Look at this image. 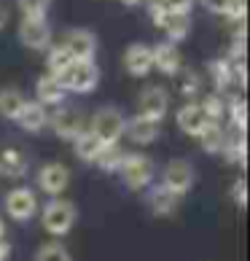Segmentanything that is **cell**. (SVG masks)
<instances>
[{
  "label": "cell",
  "mask_w": 250,
  "mask_h": 261,
  "mask_svg": "<svg viewBox=\"0 0 250 261\" xmlns=\"http://www.w3.org/2000/svg\"><path fill=\"white\" fill-rule=\"evenodd\" d=\"M70 62H73V57H70V51H67L62 43L60 46H51L49 54H46V67H49V75H62L67 67H70Z\"/></svg>",
  "instance_id": "25"
},
{
  "label": "cell",
  "mask_w": 250,
  "mask_h": 261,
  "mask_svg": "<svg viewBox=\"0 0 250 261\" xmlns=\"http://www.w3.org/2000/svg\"><path fill=\"white\" fill-rule=\"evenodd\" d=\"M19 41L27 49H49L51 43V27L46 24V19H22L19 22Z\"/></svg>",
  "instance_id": "10"
},
{
  "label": "cell",
  "mask_w": 250,
  "mask_h": 261,
  "mask_svg": "<svg viewBox=\"0 0 250 261\" xmlns=\"http://www.w3.org/2000/svg\"><path fill=\"white\" fill-rule=\"evenodd\" d=\"M8 253H11V245H8L6 240H0V261H6Z\"/></svg>",
  "instance_id": "39"
},
{
  "label": "cell",
  "mask_w": 250,
  "mask_h": 261,
  "mask_svg": "<svg viewBox=\"0 0 250 261\" xmlns=\"http://www.w3.org/2000/svg\"><path fill=\"white\" fill-rule=\"evenodd\" d=\"M62 46L70 51L75 62H94V54H97V38L92 30H70Z\"/></svg>",
  "instance_id": "9"
},
{
  "label": "cell",
  "mask_w": 250,
  "mask_h": 261,
  "mask_svg": "<svg viewBox=\"0 0 250 261\" xmlns=\"http://www.w3.org/2000/svg\"><path fill=\"white\" fill-rule=\"evenodd\" d=\"M75 216H78V213H75L73 202H67V199H51L49 205L43 207V213H41V224H43V229L49 231V234L62 237V234H67V231L73 229Z\"/></svg>",
  "instance_id": "2"
},
{
  "label": "cell",
  "mask_w": 250,
  "mask_h": 261,
  "mask_svg": "<svg viewBox=\"0 0 250 261\" xmlns=\"http://www.w3.org/2000/svg\"><path fill=\"white\" fill-rule=\"evenodd\" d=\"M226 111H229V116H232V121L237 124V129H239V132H245V100H242V97H237Z\"/></svg>",
  "instance_id": "32"
},
{
  "label": "cell",
  "mask_w": 250,
  "mask_h": 261,
  "mask_svg": "<svg viewBox=\"0 0 250 261\" xmlns=\"http://www.w3.org/2000/svg\"><path fill=\"white\" fill-rule=\"evenodd\" d=\"M22 105H24V97L19 89H11V86L0 89V113H3L6 119H16L19 111H22Z\"/></svg>",
  "instance_id": "24"
},
{
  "label": "cell",
  "mask_w": 250,
  "mask_h": 261,
  "mask_svg": "<svg viewBox=\"0 0 250 261\" xmlns=\"http://www.w3.org/2000/svg\"><path fill=\"white\" fill-rule=\"evenodd\" d=\"M148 207H151V213H156V216H172V213L178 210V197L170 194L164 186H156L148 194Z\"/></svg>",
  "instance_id": "19"
},
{
  "label": "cell",
  "mask_w": 250,
  "mask_h": 261,
  "mask_svg": "<svg viewBox=\"0 0 250 261\" xmlns=\"http://www.w3.org/2000/svg\"><path fill=\"white\" fill-rule=\"evenodd\" d=\"M175 81H178V92L188 100H194L202 92V75L197 70H191V67H180L175 73Z\"/></svg>",
  "instance_id": "23"
},
{
  "label": "cell",
  "mask_w": 250,
  "mask_h": 261,
  "mask_svg": "<svg viewBox=\"0 0 250 261\" xmlns=\"http://www.w3.org/2000/svg\"><path fill=\"white\" fill-rule=\"evenodd\" d=\"M14 121L22 129L38 132V129H43L46 124H49V111H46V105H41L38 100H24L22 111H19V116H16Z\"/></svg>",
  "instance_id": "13"
},
{
  "label": "cell",
  "mask_w": 250,
  "mask_h": 261,
  "mask_svg": "<svg viewBox=\"0 0 250 261\" xmlns=\"http://www.w3.org/2000/svg\"><path fill=\"white\" fill-rule=\"evenodd\" d=\"M3 231H6V226H3V221H0V240H3Z\"/></svg>",
  "instance_id": "40"
},
{
  "label": "cell",
  "mask_w": 250,
  "mask_h": 261,
  "mask_svg": "<svg viewBox=\"0 0 250 261\" xmlns=\"http://www.w3.org/2000/svg\"><path fill=\"white\" fill-rule=\"evenodd\" d=\"M119 172H121L124 183H127V189L140 191V189H146L148 183H151V178H153V164H151L148 156H140V153H127L124 162H121V167H119Z\"/></svg>",
  "instance_id": "4"
},
{
  "label": "cell",
  "mask_w": 250,
  "mask_h": 261,
  "mask_svg": "<svg viewBox=\"0 0 250 261\" xmlns=\"http://www.w3.org/2000/svg\"><path fill=\"white\" fill-rule=\"evenodd\" d=\"M199 143H202V148H205L207 153H218V151H224L226 148V132L220 124H213V121H207V127L199 132Z\"/></svg>",
  "instance_id": "22"
},
{
  "label": "cell",
  "mask_w": 250,
  "mask_h": 261,
  "mask_svg": "<svg viewBox=\"0 0 250 261\" xmlns=\"http://www.w3.org/2000/svg\"><path fill=\"white\" fill-rule=\"evenodd\" d=\"M49 124H51L54 135H60L62 140H75L86 129L84 116L75 108H67V105H62V108H57L54 113H49Z\"/></svg>",
  "instance_id": "6"
},
{
  "label": "cell",
  "mask_w": 250,
  "mask_h": 261,
  "mask_svg": "<svg viewBox=\"0 0 250 261\" xmlns=\"http://www.w3.org/2000/svg\"><path fill=\"white\" fill-rule=\"evenodd\" d=\"M16 6L24 19H46L51 0H16Z\"/></svg>",
  "instance_id": "29"
},
{
  "label": "cell",
  "mask_w": 250,
  "mask_h": 261,
  "mask_svg": "<svg viewBox=\"0 0 250 261\" xmlns=\"http://www.w3.org/2000/svg\"><path fill=\"white\" fill-rule=\"evenodd\" d=\"M124 156H127V151H121L119 146H102L100 156H97V164L105 172H119Z\"/></svg>",
  "instance_id": "28"
},
{
  "label": "cell",
  "mask_w": 250,
  "mask_h": 261,
  "mask_svg": "<svg viewBox=\"0 0 250 261\" xmlns=\"http://www.w3.org/2000/svg\"><path fill=\"white\" fill-rule=\"evenodd\" d=\"M224 153H226V162L245 164V138H237L234 143L229 140V143H226V148H224Z\"/></svg>",
  "instance_id": "31"
},
{
  "label": "cell",
  "mask_w": 250,
  "mask_h": 261,
  "mask_svg": "<svg viewBox=\"0 0 250 261\" xmlns=\"http://www.w3.org/2000/svg\"><path fill=\"white\" fill-rule=\"evenodd\" d=\"M207 75L213 79V86H215V92L220 94L226 89L229 84H232V67H229V60H213L207 65Z\"/></svg>",
  "instance_id": "26"
},
{
  "label": "cell",
  "mask_w": 250,
  "mask_h": 261,
  "mask_svg": "<svg viewBox=\"0 0 250 261\" xmlns=\"http://www.w3.org/2000/svg\"><path fill=\"white\" fill-rule=\"evenodd\" d=\"M245 11H247V3H245V0H229V8H226L224 16L234 19V22H242V19H245Z\"/></svg>",
  "instance_id": "34"
},
{
  "label": "cell",
  "mask_w": 250,
  "mask_h": 261,
  "mask_svg": "<svg viewBox=\"0 0 250 261\" xmlns=\"http://www.w3.org/2000/svg\"><path fill=\"white\" fill-rule=\"evenodd\" d=\"M35 261H73V256L67 253V248L60 243H46L38 248Z\"/></svg>",
  "instance_id": "30"
},
{
  "label": "cell",
  "mask_w": 250,
  "mask_h": 261,
  "mask_svg": "<svg viewBox=\"0 0 250 261\" xmlns=\"http://www.w3.org/2000/svg\"><path fill=\"white\" fill-rule=\"evenodd\" d=\"M8 16H11V8H8L6 0H0V30L8 24Z\"/></svg>",
  "instance_id": "38"
},
{
  "label": "cell",
  "mask_w": 250,
  "mask_h": 261,
  "mask_svg": "<svg viewBox=\"0 0 250 261\" xmlns=\"http://www.w3.org/2000/svg\"><path fill=\"white\" fill-rule=\"evenodd\" d=\"M199 108H202V113L207 116V121L220 124V119L226 116V100H224V94L213 92V94H207V97L199 102Z\"/></svg>",
  "instance_id": "27"
},
{
  "label": "cell",
  "mask_w": 250,
  "mask_h": 261,
  "mask_svg": "<svg viewBox=\"0 0 250 261\" xmlns=\"http://www.w3.org/2000/svg\"><path fill=\"white\" fill-rule=\"evenodd\" d=\"M65 97V86L57 75H41L38 79V102L41 105H60Z\"/></svg>",
  "instance_id": "17"
},
{
  "label": "cell",
  "mask_w": 250,
  "mask_h": 261,
  "mask_svg": "<svg viewBox=\"0 0 250 261\" xmlns=\"http://www.w3.org/2000/svg\"><path fill=\"white\" fill-rule=\"evenodd\" d=\"M194 164L186 162V159H172L167 167H164V175H161V186H164L170 194H186V191H191V186H194Z\"/></svg>",
  "instance_id": "5"
},
{
  "label": "cell",
  "mask_w": 250,
  "mask_h": 261,
  "mask_svg": "<svg viewBox=\"0 0 250 261\" xmlns=\"http://www.w3.org/2000/svg\"><path fill=\"white\" fill-rule=\"evenodd\" d=\"M6 213L14 221H30L38 213V199L33 194V189L19 186L14 191H8V194H6Z\"/></svg>",
  "instance_id": "8"
},
{
  "label": "cell",
  "mask_w": 250,
  "mask_h": 261,
  "mask_svg": "<svg viewBox=\"0 0 250 261\" xmlns=\"http://www.w3.org/2000/svg\"><path fill=\"white\" fill-rule=\"evenodd\" d=\"M199 3L205 6L210 14H226V8H229V0H199Z\"/></svg>",
  "instance_id": "36"
},
{
  "label": "cell",
  "mask_w": 250,
  "mask_h": 261,
  "mask_svg": "<svg viewBox=\"0 0 250 261\" xmlns=\"http://www.w3.org/2000/svg\"><path fill=\"white\" fill-rule=\"evenodd\" d=\"M148 14H151V19H153V24H156V27H161V22H164V16H167V11L159 3H151L148 6Z\"/></svg>",
  "instance_id": "37"
},
{
  "label": "cell",
  "mask_w": 250,
  "mask_h": 261,
  "mask_svg": "<svg viewBox=\"0 0 250 261\" xmlns=\"http://www.w3.org/2000/svg\"><path fill=\"white\" fill-rule=\"evenodd\" d=\"M57 79L62 81L65 86V92L70 89V92H78V94H86V92H92L94 86H97L100 81V67L94 65V62H70V67L62 73V75H57Z\"/></svg>",
  "instance_id": "3"
},
{
  "label": "cell",
  "mask_w": 250,
  "mask_h": 261,
  "mask_svg": "<svg viewBox=\"0 0 250 261\" xmlns=\"http://www.w3.org/2000/svg\"><path fill=\"white\" fill-rule=\"evenodd\" d=\"M159 6L167 14H188L194 8V0H159Z\"/></svg>",
  "instance_id": "33"
},
{
  "label": "cell",
  "mask_w": 250,
  "mask_h": 261,
  "mask_svg": "<svg viewBox=\"0 0 250 261\" xmlns=\"http://www.w3.org/2000/svg\"><path fill=\"white\" fill-rule=\"evenodd\" d=\"M151 54H153V67H159L164 75H175L180 70V51L175 43L161 41L156 46H151Z\"/></svg>",
  "instance_id": "14"
},
{
  "label": "cell",
  "mask_w": 250,
  "mask_h": 261,
  "mask_svg": "<svg viewBox=\"0 0 250 261\" xmlns=\"http://www.w3.org/2000/svg\"><path fill=\"white\" fill-rule=\"evenodd\" d=\"M232 199L237 202L239 207L247 205V183H245V178H237V180H234V186H232Z\"/></svg>",
  "instance_id": "35"
},
{
  "label": "cell",
  "mask_w": 250,
  "mask_h": 261,
  "mask_svg": "<svg viewBox=\"0 0 250 261\" xmlns=\"http://www.w3.org/2000/svg\"><path fill=\"white\" fill-rule=\"evenodd\" d=\"M161 30L167 33L170 43L183 41V38H188V33H191V14H167L164 22H161Z\"/></svg>",
  "instance_id": "18"
},
{
  "label": "cell",
  "mask_w": 250,
  "mask_h": 261,
  "mask_svg": "<svg viewBox=\"0 0 250 261\" xmlns=\"http://www.w3.org/2000/svg\"><path fill=\"white\" fill-rule=\"evenodd\" d=\"M0 172H6L11 178H22L27 172V156L19 148H6L0 153Z\"/></svg>",
  "instance_id": "21"
},
{
  "label": "cell",
  "mask_w": 250,
  "mask_h": 261,
  "mask_svg": "<svg viewBox=\"0 0 250 261\" xmlns=\"http://www.w3.org/2000/svg\"><path fill=\"white\" fill-rule=\"evenodd\" d=\"M124 67L129 70V75L134 79H143L153 70V54H151V46L146 43H129L127 51H124Z\"/></svg>",
  "instance_id": "11"
},
{
  "label": "cell",
  "mask_w": 250,
  "mask_h": 261,
  "mask_svg": "<svg viewBox=\"0 0 250 261\" xmlns=\"http://www.w3.org/2000/svg\"><path fill=\"white\" fill-rule=\"evenodd\" d=\"M175 119H178V127L186 135H191V138H199V132L207 127V116L202 113L199 102H186L183 108L178 111Z\"/></svg>",
  "instance_id": "16"
},
{
  "label": "cell",
  "mask_w": 250,
  "mask_h": 261,
  "mask_svg": "<svg viewBox=\"0 0 250 261\" xmlns=\"http://www.w3.org/2000/svg\"><path fill=\"white\" fill-rule=\"evenodd\" d=\"M159 129H161V121L148 119V116H140V113L134 116L132 121H127V127H124V132H127L134 143H143V146H148V143L156 140Z\"/></svg>",
  "instance_id": "15"
},
{
  "label": "cell",
  "mask_w": 250,
  "mask_h": 261,
  "mask_svg": "<svg viewBox=\"0 0 250 261\" xmlns=\"http://www.w3.org/2000/svg\"><path fill=\"white\" fill-rule=\"evenodd\" d=\"M124 127H127V119L121 116V111H116L113 105H105V108H100L92 116L89 132L102 143V146H119Z\"/></svg>",
  "instance_id": "1"
},
{
  "label": "cell",
  "mask_w": 250,
  "mask_h": 261,
  "mask_svg": "<svg viewBox=\"0 0 250 261\" xmlns=\"http://www.w3.org/2000/svg\"><path fill=\"white\" fill-rule=\"evenodd\" d=\"M73 148H75V156L84 159V162H97L100 151H102V143L94 138L89 129H84L78 138L73 140Z\"/></svg>",
  "instance_id": "20"
},
{
  "label": "cell",
  "mask_w": 250,
  "mask_h": 261,
  "mask_svg": "<svg viewBox=\"0 0 250 261\" xmlns=\"http://www.w3.org/2000/svg\"><path fill=\"white\" fill-rule=\"evenodd\" d=\"M137 105H140V116H148V119L161 121V119H164V113H167L170 97H167V92L161 89V86H148V89L140 94Z\"/></svg>",
  "instance_id": "12"
},
{
  "label": "cell",
  "mask_w": 250,
  "mask_h": 261,
  "mask_svg": "<svg viewBox=\"0 0 250 261\" xmlns=\"http://www.w3.org/2000/svg\"><path fill=\"white\" fill-rule=\"evenodd\" d=\"M67 183H70V170L62 162H49L38 170V186L49 197H60L67 189Z\"/></svg>",
  "instance_id": "7"
}]
</instances>
